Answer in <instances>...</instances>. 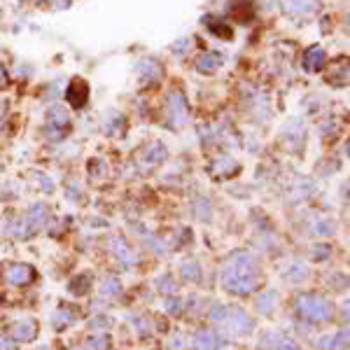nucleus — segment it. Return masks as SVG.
Returning a JSON list of instances; mask_svg holds the SVG:
<instances>
[{"mask_svg":"<svg viewBox=\"0 0 350 350\" xmlns=\"http://www.w3.org/2000/svg\"><path fill=\"white\" fill-rule=\"evenodd\" d=\"M222 285L226 292L245 297L250 292H255V287L259 285V264L250 252H233L222 271Z\"/></svg>","mask_w":350,"mask_h":350,"instance_id":"1","label":"nucleus"},{"mask_svg":"<svg viewBox=\"0 0 350 350\" xmlns=\"http://www.w3.org/2000/svg\"><path fill=\"white\" fill-rule=\"evenodd\" d=\"M297 310L301 318L310 320V322H325L334 313L331 304L325 297H320V294H301L297 299Z\"/></svg>","mask_w":350,"mask_h":350,"instance_id":"2","label":"nucleus"},{"mask_svg":"<svg viewBox=\"0 0 350 350\" xmlns=\"http://www.w3.org/2000/svg\"><path fill=\"white\" fill-rule=\"evenodd\" d=\"M220 322H224L231 334H247V331L252 329V320L247 318L241 308H226L224 306V315H222Z\"/></svg>","mask_w":350,"mask_h":350,"instance_id":"3","label":"nucleus"},{"mask_svg":"<svg viewBox=\"0 0 350 350\" xmlns=\"http://www.w3.org/2000/svg\"><path fill=\"white\" fill-rule=\"evenodd\" d=\"M222 346V339L217 336L215 329H199L191 336V348L194 350H217Z\"/></svg>","mask_w":350,"mask_h":350,"instance_id":"4","label":"nucleus"},{"mask_svg":"<svg viewBox=\"0 0 350 350\" xmlns=\"http://www.w3.org/2000/svg\"><path fill=\"white\" fill-rule=\"evenodd\" d=\"M65 98L70 101V105L82 107L86 103V98H89V84H86L84 80H75L73 84L68 86V94H65Z\"/></svg>","mask_w":350,"mask_h":350,"instance_id":"5","label":"nucleus"},{"mask_svg":"<svg viewBox=\"0 0 350 350\" xmlns=\"http://www.w3.org/2000/svg\"><path fill=\"white\" fill-rule=\"evenodd\" d=\"M5 280H7L10 285H23V283H28V280H33L31 266H23V264L10 266V268L5 271Z\"/></svg>","mask_w":350,"mask_h":350,"instance_id":"6","label":"nucleus"},{"mask_svg":"<svg viewBox=\"0 0 350 350\" xmlns=\"http://www.w3.org/2000/svg\"><path fill=\"white\" fill-rule=\"evenodd\" d=\"M262 346H264V348H273V350H299L294 341L285 339L283 334H276V331L266 334L264 339H262Z\"/></svg>","mask_w":350,"mask_h":350,"instance_id":"7","label":"nucleus"},{"mask_svg":"<svg viewBox=\"0 0 350 350\" xmlns=\"http://www.w3.org/2000/svg\"><path fill=\"white\" fill-rule=\"evenodd\" d=\"M346 343H348V331L343 329V331H336L334 336H325V339H320V348L325 350H346Z\"/></svg>","mask_w":350,"mask_h":350,"instance_id":"8","label":"nucleus"},{"mask_svg":"<svg viewBox=\"0 0 350 350\" xmlns=\"http://www.w3.org/2000/svg\"><path fill=\"white\" fill-rule=\"evenodd\" d=\"M322 61H325V49L322 47H310L304 54V65H306L308 70H318L320 65H322Z\"/></svg>","mask_w":350,"mask_h":350,"instance_id":"9","label":"nucleus"},{"mask_svg":"<svg viewBox=\"0 0 350 350\" xmlns=\"http://www.w3.org/2000/svg\"><path fill=\"white\" fill-rule=\"evenodd\" d=\"M35 334H38V325H35L33 320L19 322V325L14 327V336H17L19 341H33L35 339Z\"/></svg>","mask_w":350,"mask_h":350,"instance_id":"10","label":"nucleus"},{"mask_svg":"<svg viewBox=\"0 0 350 350\" xmlns=\"http://www.w3.org/2000/svg\"><path fill=\"white\" fill-rule=\"evenodd\" d=\"M44 220H47V208H42V206H33L31 212H28V217H26V222H28V226H31L33 231L42 229Z\"/></svg>","mask_w":350,"mask_h":350,"instance_id":"11","label":"nucleus"},{"mask_svg":"<svg viewBox=\"0 0 350 350\" xmlns=\"http://www.w3.org/2000/svg\"><path fill=\"white\" fill-rule=\"evenodd\" d=\"M217 65H220V56H215V54H201V56L196 59V68H199L201 73H212Z\"/></svg>","mask_w":350,"mask_h":350,"instance_id":"12","label":"nucleus"},{"mask_svg":"<svg viewBox=\"0 0 350 350\" xmlns=\"http://www.w3.org/2000/svg\"><path fill=\"white\" fill-rule=\"evenodd\" d=\"M278 304V294L276 292H264V294H259V299H257V308L262 310V313H271L273 308H276Z\"/></svg>","mask_w":350,"mask_h":350,"instance_id":"13","label":"nucleus"},{"mask_svg":"<svg viewBox=\"0 0 350 350\" xmlns=\"http://www.w3.org/2000/svg\"><path fill=\"white\" fill-rule=\"evenodd\" d=\"M47 117H49V122H52L54 126H68V112H65V110H63L61 105L49 107Z\"/></svg>","mask_w":350,"mask_h":350,"instance_id":"14","label":"nucleus"},{"mask_svg":"<svg viewBox=\"0 0 350 350\" xmlns=\"http://www.w3.org/2000/svg\"><path fill=\"white\" fill-rule=\"evenodd\" d=\"M287 10H294V12H313L315 10V2L313 0H285Z\"/></svg>","mask_w":350,"mask_h":350,"instance_id":"15","label":"nucleus"},{"mask_svg":"<svg viewBox=\"0 0 350 350\" xmlns=\"http://www.w3.org/2000/svg\"><path fill=\"white\" fill-rule=\"evenodd\" d=\"M182 276L185 280H199V264H194V262H187V264L182 266Z\"/></svg>","mask_w":350,"mask_h":350,"instance_id":"16","label":"nucleus"},{"mask_svg":"<svg viewBox=\"0 0 350 350\" xmlns=\"http://www.w3.org/2000/svg\"><path fill=\"white\" fill-rule=\"evenodd\" d=\"M101 292H103V294H117V292H119V280H117V278H105V280L101 283Z\"/></svg>","mask_w":350,"mask_h":350,"instance_id":"17","label":"nucleus"},{"mask_svg":"<svg viewBox=\"0 0 350 350\" xmlns=\"http://www.w3.org/2000/svg\"><path fill=\"white\" fill-rule=\"evenodd\" d=\"M315 233L318 236H331V233H336V224L331 222V220H325V222H320L315 226Z\"/></svg>","mask_w":350,"mask_h":350,"instance_id":"18","label":"nucleus"},{"mask_svg":"<svg viewBox=\"0 0 350 350\" xmlns=\"http://www.w3.org/2000/svg\"><path fill=\"white\" fill-rule=\"evenodd\" d=\"M157 285H159L161 292H175V283H173L170 276H161L159 280H157Z\"/></svg>","mask_w":350,"mask_h":350,"instance_id":"19","label":"nucleus"},{"mask_svg":"<svg viewBox=\"0 0 350 350\" xmlns=\"http://www.w3.org/2000/svg\"><path fill=\"white\" fill-rule=\"evenodd\" d=\"M285 276L292 278V280H301V278H306V271H304L301 266H292V271H287Z\"/></svg>","mask_w":350,"mask_h":350,"instance_id":"20","label":"nucleus"},{"mask_svg":"<svg viewBox=\"0 0 350 350\" xmlns=\"http://www.w3.org/2000/svg\"><path fill=\"white\" fill-rule=\"evenodd\" d=\"M89 348L91 350H107V339L105 336H101V339H91Z\"/></svg>","mask_w":350,"mask_h":350,"instance_id":"21","label":"nucleus"},{"mask_svg":"<svg viewBox=\"0 0 350 350\" xmlns=\"http://www.w3.org/2000/svg\"><path fill=\"white\" fill-rule=\"evenodd\" d=\"M5 84V73H2V70H0V86Z\"/></svg>","mask_w":350,"mask_h":350,"instance_id":"22","label":"nucleus"}]
</instances>
